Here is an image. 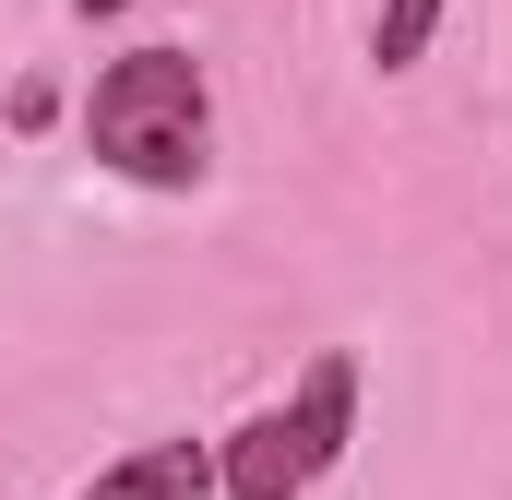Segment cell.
I'll return each instance as SVG.
<instances>
[{
    "label": "cell",
    "mask_w": 512,
    "mask_h": 500,
    "mask_svg": "<svg viewBox=\"0 0 512 500\" xmlns=\"http://www.w3.org/2000/svg\"><path fill=\"white\" fill-rule=\"evenodd\" d=\"M72 12H84V24H96V12H120V0H72Z\"/></svg>",
    "instance_id": "cell-5"
},
{
    "label": "cell",
    "mask_w": 512,
    "mask_h": 500,
    "mask_svg": "<svg viewBox=\"0 0 512 500\" xmlns=\"http://www.w3.org/2000/svg\"><path fill=\"white\" fill-rule=\"evenodd\" d=\"M429 36H441V0H382V12H370V60H382V72H417Z\"/></svg>",
    "instance_id": "cell-4"
},
{
    "label": "cell",
    "mask_w": 512,
    "mask_h": 500,
    "mask_svg": "<svg viewBox=\"0 0 512 500\" xmlns=\"http://www.w3.org/2000/svg\"><path fill=\"white\" fill-rule=\"evenodd\" d=\"M346 441H358V358L334 346V358L298 370L286 405H262L215 441V500H298L346 465Z\"/></svg>",
    "instance_id": "cell-2"
},
{
    "label": "cell",
    "mask_w": 512,
    "mask_h": 500,
    "mask_svg": "<svg viewBox=\"0 0 512 500\" xmlns=\"http://www.w3.org/2000/svg\"><path fill=\"white\" fill-rule=\"evenodd\" d=\"M72 500H215V441H143L120 465H96Z\"/></svg>",
    "instance_id": "cell-3"
},
{
    "label": "cell",
    "mask_w": 512,
    "mask_h": 500,
    "mask_svg": "<svg viewBox=\"0 0 512 500\" xmlns=\"http://www.w3.org/2000/svg\"><path fill=\"white\" fill-rule=\"evenodd\" d=\"M84 155L131 191H203L215 167V84L191 48H120L84 84Z\"/></svg>",
    "instance_id": "cell-1"
}]
</instances>
